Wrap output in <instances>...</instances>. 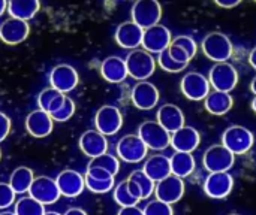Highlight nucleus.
I'll return each instance as SVG.
<instances>
[{"label": "nucleus", "instance_id": "nucleus-1", "mask_svg": "<svg viewBox=\"0 0 256 215\" xmlns=\"http://www.w3.org/2000/svg\"><path fill=\"white\" fill-rule=\"evenodd\" d=\"M128 75L132 76L136 81H146L154 73L156 69V60L150 52L146 49H132L128 57L124 58Z\"/></svg>", "mask_w": 256, "mask_h": 215}, {"label": "nucleus", "instance_id": "nucleus-2", "mask_svg": "<svg viewBox=\"0 0 256 215\" xmlns=\"http://www.w3.org/2000/svg\"><path fill=\"white\" fill-rule=\"evenodd\" d=\"M201 48L207 58L216 63H225L232 55V43L230 37L220 31L208 33L201 43Z\"/></svg>", "mask_w": 256, "mask_h": 215}, {"label": "nucleus", "instance_id": "nucleus-3", "mask_svg": "<svg viewBox=\"0 0 256 215\" xmlns=\"http://www.w3.org/2000/svg\"><path fill=\"white\" fill-rule=\"evenodd\" d=\"M254 133L244 126H230L222 135V145H225L234 156L249 153L254 147Z\"/></svg>", "mask_w": 256, "mask_h": 215}, {"label": "nucleus", "instance_id": "nucleus-4", "mask_svg": "<svg viewBox=\"0 0 256 215\" xmlns=\"http://www.w3.org/2000/svg\"><path fill=\"white\" fill-rule=\"evenodd\" d=\"M236 163V156L222 144L212 145L202 156V165L208 174L230 172Z\"/></svg>", "mask_w": 256, "mask_h": 215}, {"label": "nucleus", "instance_id": "nucleus-5", "mask_svg": "<svg viewBox=\"0 0 256 215\" xmlns=\"http://www.w3.org/2000/svg\"><path fill=\"white\" fill-rule=\"evenodd\" d=\"M138 136L148 150L164 151L171 144V133L166 132L158 121H144L138 127Z\"/></svg>", "mask_w": 256, "mask_h": 215}, {"label": "nucleus", "instance_id": "nucleus-6", "mask_svg": "<svg viewBox=\"0 0 256 215\" xmlns=\"http://www.w3.org/2000/svg\"><path fill=\"white\" fill-rule=\"evenodd\" d=\"M132 21L142 30L159 24L162 18V6L158 0H136L132 6Z\"/></svg>", "mask_w": 256, "mask_h": 215}, {"label": "nucleus", "instance_id": "nucleus-7", "mask_svg": "<svg viewBox=\"0 0 256 215\" xmlns=\"http://www.w3.org/2000/svg\"><path fill=\"white\" fill-rule=\"evenodd\" d=\"M208 82L214 88V91H224L231 93L238 82V72L237 69L225 61V63H216L208 75Z\"/></svg>", "mask_w": 256, "mask_h": 215}, {"label": "nucleus", "instance_id": "nucleus-8", "mask_svg": "<svg viewBox=\"0 0 256 215\" xmlns=\"http://www.w3.org/2000/svg\"><path fill=\"white\" fill-rule=\"evenodd\" d=\"M116 151L117 159L126 163H140L147 157L148 148L138 135H126L117 142Z\"/></svg>", "mask_w": 256, "mask_h": 215}, {"label": "nucleus", "instance_id": "nucleus-9", "mask_svg": "<svg viewBox=\"0 0 256 215\" xmlns=\"http://www.w3.org/2000/svg\"><path fill=\"white\" fill-rule=\"evenodd\" d=\"M94 126H96V130L100 132L102 135L112 136L117 132H120V129L123 126V115L117 106L104 105L96 112Z\"/></svg>", "mask_w": 256, "mask_h": 215}, {"label": "nucleus", "instance_id": "nucleus-10", "mask_svg": "<svg viewBox=\"0 0 256 215\" xmlns=\"http://www.w3.org/2000/svg\"><path fill=\"white\" fill-rule=\"evenodd\" d=\"M28 196H32L33 199H36L39 204H42L44 207L46 205H52L60 199V192L57 187L56 180H51L48 177H36L30 186L28 190Z\"/></svg>", "mask_w": 256, "mask_h": 215}, {"label": "nucleus", "instance_id": "nucleus-11", "mask_svg": "<svg viewBox=\"0 0 256 215\" xmlns=\"http://www.w3.org/2000/svg\"><path fill=\"white\" fill-rule=\"evenodd\" d=\"M184 181L176 175H170L164 178L162 181L156 183L154 186V195L158 201H162L168 205H174L182 201L184 196Z\"/></svg>", "mask_w": 256, "mask_h": 215}, {"label": "nucleus", "instance_id": "nucleus-12", "mask_svg": "<svg viewBox=\"0 0 256 215\" xmlns=\"http://www.w3.org/2000/svg\"><path fill=\"white\" fill-rule=\"evenodd\" d=\"M171 40H172L171 31L165 25L156 24V25L144 30L141 45L150 54H160L171 45Z\"/></svg>", "mask_w": 256, "mask_h": 215}, {"label": "nucleus", "instance_id": "nucleus-13", "mask_svg": "<svg viewBox=\"0 0 256 215\" xmlns=\"http://www.w3.org/2000/svg\"><path fill=\"white\" fill-rule=\"evenodd\" d=\"M234 189V177L230 172L208 174L204 181V192L212 199H225Z\"/></svg>", "mask_w": 256, "mask_h": 215}, {"label": "nucleus", "instance_id": "nucleus-14", "mask_svg": "<svg viewBox=\"0 0 256 215\" xmlns=\"http://www.w3.org/2000/svg\"><path fill=\"white\" fill-rule=\"evenodd\" d=\"M182 93L194 102L204 100L210 93V82L208 78H206L202 73L198 72H189L183 76L180 84Z\"/></svg>", "mask_w": 256, "mask_h": 215}, {"label": "nucleus", "instance_id": "nucleus-15", "mask_svg": "<svg viewBox=\"0 0 256 215\" xmlns=\"http://www.w3.org/2000/svg\"><path fill=\"white\" fill-rule=\"evenodd\" d=\"M130 99L135 108L141 111H150L156 108L159 102V90L156 88L154 84L148 81H140L138 84L134 85Z\"/></svg>", "mask_w": 256, "mask_h": 215}, {"label": "nucleus", "instance_id": "nucleus-16", "mask_svg": "<svg viewBox=\"0 0 256 215\" xmlns=\"http://www.w3.org/2000/svg\"><path fill=\"white\" fill-rule=\"evenodd\" d=\"M78 72L70 64H57L50 72V84L60 93H69L78 85Z\"/></svg>", "mask_w": 256, "mask_h": 215}, {"label": "nucleus", "instance_id": "nucleus-17", "mask_svg": "<svg viewBox=\"0 0 256 215\" xmlns=\"http://www.w3.org/2000/svg\"><path fill=\"white\" fill-rule=\"evenodd\" d=\"M56 183H57L60 195L64 198H76L86 189L84 177L80 172L72 171V169H66L60 172L56 178Z\"/></svg>", "mask_w": 256, "mask_h": 215}, {"label": "nucleus", "instance_id": "nucleus-18", "mask_svg": "<svg viewBox=\"0 0 256 215\" xmlns=\"http://www.w3.org/2000/svg\"><path fill=\"white\" fill-rule=\"evenodd\" d=\"M30 33V27L27 21L18 19V18H8L0 25V40H3L8 45H18L27 39Z\"/></svg>", "mask_w": 256, "mask_h": 215}, {"label": "nucleus", "instance_id": "nucleus-19", "mask_svg": "<svg viewBox=\"0 0 256 215\" xmlns=\"http://www.w3.org/2000/svg\"><path fill=\"white\" fill-rule=\"evenodd\" d=\"M201 144L200 132L192 126H183L177 132L171 133V147L180 153H194Z\"/></svg>", "mask_w": 256, "mask_h": 215}, {"label": "nucleus", "instance_id": "nucleus-20", "mask_svg": "<svg viewBox=\"0 0 256 215\" xmlns=\"http://www.w3.org/2000/svg\"><path fill=\"white\" fill-rule=\"evenodd\" d=\"M144 30L134 21L122 22L116 30V42L124 49H136L142 43Z\"/></svg>", "mask_w": 256, "mask_h": 215}, {"label": "nucleus", "instance_id": "nucleus-21", "mask_svg": "<svg viewBox=\"0 0 256 215\" xmlns=\"http://www.w3.org/2000/svg\"><path fill=\"white\" fill-rule=\"evenodd\" d=\"M54 120L50 114L36 109L32 111L26 118V130L33 138H45L52 132Z\"/></svg>", "mask_w": 256, "mask_h": 215}, {"label": "nucleus", "instance_id": "nucleus-22", "mask_svg": "<svg viewBox=\"0 0 256 215\" xmlns=\"http://www.w3.org/2000/svg\"><path fill=\"white\" fill-rule=\"evenodd\" d=\"M80 150L90 159H94L108 151L106 136L98 130H87L80 138Z\"/></svg>", "mask_w": 256, "mask_h": 215}, {"label": "nucleus", "instance_id": "nucleus-23", "mask_svg": "<svg viewBox=\"0 0 256 215\" xmlns=\"http://www.w3.org/2000/svg\"><path fill=\"white\" fill-rule=\"evenodd\" d=\"M156 121L170 133L177 132L178 129H182L184 126V114L183 111L172 103H165L159 108L158 115H156Z\"/></svg>", "mask_w": 256, "mask_h": 215}, {"label": "nucleus", "instance_id": "nucleus-24", "mask_svg": "<svg viewBox=\"0 0 256 215\" xmlns=\"http://www.w3.org/2000/svg\"><path fill=\"white\" fill-rule=\"evenodd\" d=\"M100 75L105 81H108L111 84L123 82L128 76V69H126L124 60L117 55L106 57L100 64Z\"/></svg>", "mask_w": 256, "mask_h": 215}, {"label": "nucleus", "instance_id": "nucleus-25", "mask_svg": "<svg viewBox=\"0 0 256 215\" xmlns=\"http://www.w3.org/2000/svg\"><path fill=\"white\" fill-rule=\"evenodd\" d=\"M144 174L154 183L162 181L164 178L171 175V163H170V157L164 156V154H154L150 156L142 168Z\"/></svg>", "mask_w": 256, "mask_h": 215}, {"label": "nucleus", "instance_id": "nucleus-26", "mask_svg": "<svg viewBox=\"0 0 256 215\" xmlns=\"http://www.w3.org/2000/svg\"><path fill=\"white\" fill-rule=\"evenodd\" d=\"M204 105L207 112H210L212 115H225L228 114L232 106H234V99L230 93H224V91H213L208 93V96L204 99Z\"/></svg>", "mask_w": 256, "mask_h": 215}, {"label": "nucleus", "instance_id": "nucleus-27", "mask_svg": "<svg viewBox=\"0 0 256 215\" xmlns=\"http://www.w3.org/2000/svg\"><path fill=\"white\" fill-rule=\"evenodd\" d=\"M170 163H171V175H176L182 180L190 177L196 168V162H195V157L192 156V153L176 151L170 157Z\"/></svg>", "mask_w": 256, "mask_h": 215}, {"label": "nucleus", "instance_id": "nucleus-28", "mask_svg": "<svg viewBox=\"0 0 256 215\" xmlns=\"http://www.w3.org/2000/svg\"><path fill=\"white\" fill-rule=\"evenodd\" d=\"M39 0H8V10L12 18L28 21L39 12Z\"/></svg>", "mask_w": 256, "mask_h": 215}, {"label": "nucleus", "instance_id": "nucleus-29", "mask_svg": "<svg viewBox=\"0 0 256 215\" xmlns=\"http://www.w3.org/2000/svg\"><path fill=\"white\" fill-rule=\"evenodd\" d=\"M64 99L66 96L63 93H60L58 90L50 87V88H45L39 93L38 96V106L40 111L46 112V114H54L56 111L60 109V106L64 103Z\"/></svg>", "mask_w": 256, "mask_h": 215}, {"label": "nucleus", "instance_id": "nucleus-30", "mask_svg": "<svg viewBox=\"0 0 256 215\" xmlns=\"http://www.w3.org/2000/svg\"><path fill=\"white\" fill-rule=\"evenodd\" d=\"M34 180V174L30 168L26 166H18L9 178V186L15 192V195H24L28 193L30 186Z\"/></svg>", "mask_w": 256, "mask_h": 215}, {"label": "nucleus", "instance_id": "nucleus-31", "mask_svg": "<svg viewBox=\"0 0 256 215\" xmlns=\"http://www.w3.org/2000/svg\"><path fill=\"white\" fill-rule=\"evenodd\" d=\"M14 213L15 215H44L45 214V207L39 204L36 199L32 196H24L14 204Z\"/></svg>", "mask_w": 256, "mask_h": 215}, {"label": "nucleus", "instance_id": "nucleus-32", "mask_svg": "<svg viewBox=\"0 0 256 215\" xmlns=\"http://www.w3.org/2000/svg\"><path fill=\"white\" fill-rule=\"evenodd\" d=\"M87 168H100L106 172H110L112 177H116L120 171V162L116 156H111L108 153L100 154L94 159H92L87 165Z\"/></svg>", "mask_w": 256, "mask_h": 215}, {"label": "nucleus", "instance_id": "nucleus-33", "mask_svg": "<svg viewBox=\"0 0 256 215\" xmlns=\"http://www.w3.org/2000/svg\"><path fill=\"white\" fill-rule=\"evenodd\" d=\"M114 201L122 208H124V207H136L140 204V201L130 193L129 187H128V180L122 181L120 184H117L114 187Z\"/></svg>", "mask_w": 256, "mask_h": 215}, {"label": "nucleus", "instance_id": "nucleus-34", "mask_svg": "<svg viewBox=\"0 0 256 215\" xmlns=\"http://www.w3.org/2000/svg\"><path fill=\"white\" fill-rule=\"evenodd\" d=\"M129 180H132L141 190V196H142V201L144 199H148L153 193H154V186L156 183L152 181L146 174L144 171H134L130 175H129Z\"/></svg>", "mask_w": 256, "mask_h": 215}, {"label": "nucleus", "instance_id": "nucleus-35", "mask_svg": "<svg viewBox=\"0 0 256 215\" xmlns=\"http://www.w3.org/2000/svg\"><path fill=\"white\" fill-rule=\"evenodd\" d=\"M158 64L160 66L162 70L168 72V73H178L182 70L186 69L188 64H182V63H177L168 52V48L165 51H162L160 54H158Z\"/></svg>", "mask_w": 256, "mask_h": 215}, {"label": "nucleus", "instance_id": "nucleus-36", "mask_svg": "<svg viewBox=\"0 0 256 215\" xmlns=\"http://www.w3.org/2000/svg\"><path fill=\"white\" fill-rule=\"evenodd\" d=\"M86 181V189L94 195H104L108 193L114 189V178L111 180H93L88 177H84Z\"/></svg>", "mask_w": 256, "mask_h": 215}, {"label": "nucleus", "instance_id": "nucleus-37", "mask_svg": "<svg viewBox=\"0 0 256 215\" xmlns=\"http://www.w3.org/2000/svg\"><path fill=\"white\" fill-rule=\"evenodd\" d=\"M75 114V102L66 96L64 99V103L60 106L58 111H56L54 114H51V118L54 121H58V123H63V121H68L72 118V115Z\"/></svg>", "mask_w": 256, "mask_h": 215}, {"label": "nucleus", "instance_id": "nucleus-38", "mask_svg": "<svg viewBox=\"0 0 256 215\" xmlns=\"http://www.w3.org/2000/svg\"><path fill=\"white\" fill-rule=\"evenodd\" d=\"M142 211H144V215H174L172 205H168L158 199L148 202Z\"/></svg>", "mask_w": 256, "mask_h": 215}, {"label": "nucleus", "instance_id": "nucleus-39", "mask_svg": "<svg viewBox=\"0 0 256 215\" xmlns=\"http://www.w3.org/2000/svg\"><path fill=\"white\" fill-rule=\"evenodd\" d=\"M15 204V192L9 183H0V210H6Z\"/></svg>", "mask_w": 256, "mask_h": 215}, {"label": "nucleus", "instance_id": "nucleus-40", "mask_svg": "<svg viewBox=\"0 0 256 215\" xmlns=\"http://www.w3.org/2000/svg\"><path fill=\"white\" fill-rule=\"evenodd\" d=\"M168 52L177 63H182V64H189V61L192 60L189 52L184 48H182L180 45L174 43L172 40H171V45L168 46Z\"/></svg>", "mask_w": 256, "mask_h": 215}, {"label": "nucleus", "instance_id": "nucleus-41", "mask_svg": "<svg viewBox=\"0 0 256 215\" xmlns=\"http://www.w3.org/2000/svg\"><path fill=\"white\" fill-rule=\"evenodd\" d=\"M172 42L174 43H177V45H180L182 48H184L188 52H189V55L194 58L195 57V54H196V49H198V46H196V42L190 37V36H186V34H180V36H177V37H174L172 39Z\"/></svg>", "mask_w": 256, "mask_h": 215}, {"label": "nucleus", "instance_id": "nucleus-42", "mask_svg": "<svg viewBox=\"0 0 256 215\" xmlns=\"http://www.w3.org/2000/svg\"><path fill=\"white\" fill-rule=\"evenodd\" d=\"M84 177H88L93 180H111V178H114L110 172H106L100 168H87Z\"/></svg>", "mask_w": 256, "mask_h": 215}, {"label": "nucleus", "instance_id": "nucleus-43", "mask_svg": "<svg viewBox=\"0 0 256 215\" xmlns=\"http://www.w3.org/2000/svg\"><path fill=\"white\" fill-rule=\"evenodd\" d=\"M10 132V120L6 114L0 112V142H3Z\"/></svg>", "mask_w": 256, "mask_h": 215}, {"label": "nucleus", "instance_id": "nucleus-44", "mask_svg": "<svg viewBox=\"0 0 256 215\" xmlns=\"http://www.w3.org/2000/svg\"><path fill=\"white\" fill-rule=\"evenodd\" d=\"M117 215H144V211L136 207H124L120 208V211L117 213Z\"/></svg>", "mask_w": 256, "mask_h": 215}, {"label": "nucleus", "instance_id": "nucleus-45", "mask_svg": "<svg viewBox=\"0 0 256 215\" xmlns=\"http://www.w3.org/2000/svg\"><path fill=\"white\" fill-rule=\"evenodd\" d=\"M128 187H129L130 193H132V195H134V196H135V198H136V199H138V201L141 202V201H142V196H141V190H140V187H138V186H136V184H135V183H134L132 180H129V178H128Z\"/></svg>", "mask_w": 256, "mask_h": 215}, {"label": "nucleus", "instance_id": "nucleus-46", "mask_svg": "<svg viewBox=\"0 0 256 215\" xmlns=\"http://www.w3.org/2000/svg\"><path fill=\"white\" fill-rule=\"evenodd\" d=\"M216 4H219L220 7H226V9H231V7H236L242 3V0H214Z\"/></svg>", "mask_w": 256, "mask_h": 215}, {"label": "nucleus", "instance_id": "nucleus-47", "mask_svg": "<svg viewBox=\"0 0 256 215\" xmlns=\"http://www.w3.org/2000/svg\"><path fill=\"white\" fill-rule=\"evenodd\" d=\"M63 215H87V213L84 210H81V208H70Z\"/></svg>", "mask_w": 256, "mask_h": 215}, {"label": "nucleus", "instance_id": "nucleus-48", "mask_svg": "<svg viewBox=\"0 0 256 215\" xmlns=\"http://www.w3.org/2000/svg\"><path fill=\"white\" fill-rule=\"evenodd\" d=\"M249 63H250V66L256 70V46L250 51V54H249Z\"/></svg>", "mask_w": 256, "mask_h": 215}, {"label": "nucleus", "instance_id": "nucleus-49", "mask_svg": "<svg viewBox=\"0 0 256 215\" xmlns=\"http://www.w3.org/2000/svg\"><path fill=\"white\" fill-rule=\"evenodd\" d=\"M6 9H8V0H0V16L4 13Z\"/></svg>", "mask_w": 256, "mask_h": 215}, {"label": "nucleus", "instance_id": "nucleus-50", "mask_svg": "<svg viewBox=\"0 0 256 215\" xmlns=\"http://www.w3.org/2000/svg\"><path fill=\"white\" fill-rule=\"evenodd\" d=\"M250 90H252L254 94H256V76L252 79V82H250Z\"/></svg>", "mask_w": 256, "mask_h": 215}, {"label": "nucleus", "instance_id": "nucleus-51", "mask_svg": "<svg viewBox=\"0 0 256 215\" xmlns=\"http://www.w3.org/2000/svg\"><path fill=\"white\" fill-rule=\"evenodd\" d=\"M250 106H252V111L256 114V94L255 97H254V100H252V103H250Z\"/></svg>", "mask_w": 256, "mask_h": 215}, {"label": "nucleus", "instance_id": "nucleus-52", "mask_svg": "<svg viewBox=\"0 0 256 215\" xmlns=\"http://www.w3.org/2000/svg\"><path fill=\"white\" fill-rule=\"evenodd\" d=\"M44 215H60V214H58V213H54V211H48V213L45 211V214Z\"/></svg>", "mask_w": 256, "mask_h": 215}, {"label": "nucleus", "instance_id": "nucleus-53", "mask_svg": "<svg viewBox=\"0 0 256 215\" xmlns=\"http://www.w3.org/2000/svg\"><path fill=\"white\" fill-rule=\"evenodd\" d=\"M0 215H15V213H9V211H4V213H0Z\"/></svg>", "mask_w": 256, "mask_h": 215}, {"label": "nucleus", "instance_id": "nucleus-54", "mask_svg": "<svg viewBox=\"0 0 256 215\" xmlns=\"http://www.w3.org/2000/svg\"><path fill=\"white\" fill-rule=\"evenodd\" d=\"M0 160H2V151H0Z\"/></svg>", "mask_w": 256, "mask_h": 215}, {"label": "nucleus", "instance_id": "nucleus-55", "mask_svg": "<svg viewBox=\"0 0 256 215\" xmlns=\"http://www.w3.org/2000/svg\"><path fill=\"white\" fill-rule=\"evenodd\" d=\"M230 215H242V214H230Z\"/></svg>", "mask_w": 256, "mask_h": 215}, {"label": "nucleus", "instance_id": "nucleus-56", "mask_svg": "<svg viewBox=\"0 0 256 215\" xmlns=\"http://www.w3.org/2000/svg\"><path fill=\"white\" fill-rule=\"evenodd\" d=\"M255 1H256V0H255Z\"/></svg>", "mask_w": 256, "mask_h": 215}]
</instances>
